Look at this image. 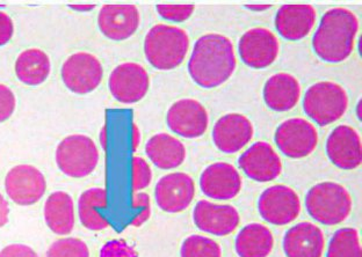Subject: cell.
<instances>
[{
	"label": "cell",
	"mask_w": 362,
	"mask_h": 257,
	"mask_svg": "<svg viewBox=\"0 0 362 257\" xmlns=\"http://www.w3.org/2000/svg\"><path fill=\"white\" fill-rule=\"evenodd\" d=\"M237 68L233 42L221 34H206L195 42L188 73L202 88H215L229 80Z\"/></svg>",
	"instance_id": "6da1fadb"
},
{
	"label": "cell",
	"mask_w": 362,
	"mask_h": 257,
	"mask_svg": "<svg viewBox=\"0 0 362 257\" xmlns=\"http://www.w3.org/2000/svg\"><path fill=\"white\" fill-rule=\"evenodd\" d=\"M360 23L356 13L345 7H336L322 16L313 37L316 55L327 63L338 64L352 55Z\"/></svg>",
	"instance_id": "7a4b0ae2"
},
{
	"label": "cell",
	"mask_w": 362,
	"mask_h": 257,
	"mask_svg": "<svg viewBox=\"0 0 362 257\" xmlns=\"http://www.w3.org/2000/svg\"><path fill=\"white\" fill-rule=\"evenodd\" d=\"M189 50V36L179 27L158 23L144 39L146 61L157 70L170 71L184 63Z\"/></svg>",
	"instance_id": "3957f363"
},
{
	"label": "cell",
	"mask_w": 362,
	"mask_h": 257,
	"mask_svg": "<svg viewBox=\"0 0 362 257\" xmlns=\"http://www.w3.org/2000/svg\"><path fill=\"white\" fill-rule=\"evenodd\" d=\"M305 208L316 222L325 226L339 225L352 213V196L341 184L320 182L308 191Z\"/></svg>",
	"instance_id": "277c9868"
},
{
	"label": "cell",
	"mask_w": 362,
	"mask_h": 257,
	"mask_svg": "<svg viewBox=\"0 0 362 257\" xmlns=\"http://www.w3.org/2000/svg\"><path fill=\"white\" fill-rule=\"evenodd\" d=\"M349 95L341 85L320 81L309 87L304 95L303 109L320 126L339 121L349 109Z\"/></svg>",
	"instance_id": "5b68a950"
},
{
	"label": "cell",
	"mask_w": 362,
	"mask_h": 257,
	"mask_svg": "<svg viewBox=\"0 0 362 257\" xmlns=\"http://www.w3.org/2000/svg\"><path fill=\"white\" fill-rule=\"evenodd\" d=\"M55 159L62 173L81 179L95 171L100 155L93 139L85 135H72L59 143Z\"/></svg>",
	"instance_id": "8992f818"
},
{
	"label": "cell",
	"mask_w": 362,
	"mask_h": 257,
	"mask_svg": "<svg viewBox=\"0 0 362 257\" xmlns=\"http://www.w3.org/2000/svg\"><path fill=\"white\" fill-rule=\"evenodd\" d=\"M258 211L260 217L272 225H288L301 213V200L291 186L276 184L264 190L260 195Z\"/></svg>",
	"instance_id": "52a82bcc"
},
{
	"label": "cell",
	"mask_w": 362,
	"mask_h": 257,
	"mask_svg": "<svg viewBox=\"0 0 362 257\" xmlns=\"http://www.w3.org/2000/svg\"><path fill=\"white\" fill-rule=\"evenodd\" d=\"M274 141L282 155L291 159H302L314 153L318 145V132L313 123L295 117L278 126Z\"/></svg>",
	"instance_id": "ba28073f"
},
{
	"label": "cell",
	"mask_w": 362,
	"mask_h": 257,
	"mask_svg": "<svg viewBox=\"0 0 362 257\" xmlns=\"http://www.w3.org/2000/svg\"><path fill=\"white\" fill-rule=\"evenodd\" d=\"M62 79L72 93L85 95L97 90L104 77V68L95 56L76 52L62 65Z\"/></svg>",
	"instance_id": "9c48e42d"
},
{
	"label": "cell",
	"mask_w": 362,
	"mask_h": 257,
	"mask_svg": "<svg viewBox=\"0 0 362 257\" xmlns=\"http://www.w3.org/2000/svg\"><path fill=\"white\" fill-rule=\"evenodd\" d=\"M5 190L16 205H34L45 196L47 181L42 172L32 165H18L6 174Z\"/></svg>",
	"instance_id": "30bf717a"
},
{
	"label": "cell",
	"mask_w": 362,
	"mask_h": 257,
	"mask_svg": "<svg viewBox=\"0 0 362 257\" xmlns=\"http://www.w3.org/2000/svg\"><path fill=\"white\" fill-rule=\"evenodd\" d=\"M240 59L249 68L262 70L271 66L280 52V42L269 29L257 27L242 35L238 42Z\"/></svg>",
	"instance_id": "8fae6325"
},
{
	"label": "cell",
	"mask_w": 362,
	"mask_h": 257,
	"mask_svg": "<svg viewBox=\"0 0 362 257\" xmlns=\"http://www.w3.org/2000/svg\"><path fill=\"white\" fill-rule=\"evenodd\" d=\"M108 87L115 100L124 104H133L143 100L148 93L149 74L142 65L123 63L110 73Z\"/></svg>",
	"instance_id": "7c38bea8"
},
{
	"label": "cell",
	"mask_w": 362,
	"mask_h": 257,
	"mask_svg": "<svg viewBox=\"0 0 362 257\" xmlns=\"http://www.w3.org/2000/svg\"><path fill=\"white\" fill-rule=\"evenodd\" d=\"M166 123L175 135L187 139L199 138L207 132L209 115L204 104L199 101L181 99L170 107Z\"/></svg>",
	"instance_id": "4fadbf2b"
},
{
	"label": "cell",
	"mask_w": 362,
	"mask_h": 257,
	"mask_svg": "<svg viewBox=\"0 0 362 257\" xmlns=\"http://www.w3.org/2000/svg\"><path fill=\"white\" fill-rule=\"evenodd\" d=\"M195 193L194 180L188 174L170 173L156 184V203L164 213H182L191 205Z\"/></svg>",
	"instance_id": "5bb4252c"
},
{
	"label": "cell",
	"mask_w": 362,
	"mask_h": 257,
	"mask_svg": "<svg viewBox=\"0 0 362 257\" xmlns=\"http://www.w3.org/2000/svg\"><path fill=\"white\" fill-rule=\"evenodd\" d=\"M238 165L246 177L260 184L276 180L282 173L281 157L274 148L266 142L251 145L238 157Z\"/></svg>",
	"instance_id": "9a60e30c"
},
{
	"label": "cell",
	"mask_w": 362,
	"mask_h": 257,
	"mask_svg": "<svg viewBox=\"0 0 362 257\" xmlns=\"http://www.w3.org/2000/svg\"><path fill=\"white\" fill-rule=\"evenodd\" d=\"M325 150L331 162L340 169L353 171L361 166V137L353 126L343 124L333 128Z\"/></svg>",
	"instance_id": "2e32d148"
},
{
	"label": "cell",
	"mask_w": 362,
	"mask_h": 257,
	"mask_svg": "<svg viewBox=\"0 0 362 257\" xmlns=\"http://www.w3.org/2000/svg\"><path fill=\"white\" fill-rule=\"evenodd\" d=\"M193 220L197 229L204 233L226 237L238 229L240 215L235 206L202 200L195 205Z\"/></svg>",
	"instance_id": "e0dca14e"
},
{
	"label": "cell",
	"mask_w": 362,
	"mask_h": 257,
	"mask_svg": "<svg viewBox=\"0 0 362 257\" xmlns=\"http://www.w3.org/2000/svg\"><path fill=\"white\" fill-rule=\"evenodd\" d=\"M255 128L246 116L230 113L218 119L213 128V142L217 150L233 155L245 148L253 138Z\"/></svg>",
	"instance_id": "ac0fdd59"
},
{
	"label": "cell",
	"mask_w": 362,
	"mask_h": 257,
	"mask_svg": "<svg viewBox=\"0 0 362 257\" xmlns=\"http://www.w3.org/2000/svg\"><path fill=\"white\" fill-rule=\"evenodd\" d=\"M200 188L206 196L213 200H233L242 191V177L229 162H215L201 174Z\"/></svg>",
	"instance_id": "d6986e66"
},
{
	"label": "cell",
	"mask_w": 362,
	"mask_h": 257,
	"mask_svg": "<svg viewBox=\"0 0 362 257\" xmlns=\"http://www.w3.org/2000/svg\"><path fill=\"white\" fill-rule=\"evenodd\" d=\"M141 14L134 5H105L98 16V26L107 39L124 41L137 32Z\"/></svg>",
	"instance_id": "ffe728a7"
},
{
	"label": "cell",
	"mask_w": 362,
	"mask_h": 257,
	"mask_svg": "<svg viewBox=\"0 0 362 257\" xmlns=\"http://www.w3.org/2000/svg\"><path fill=\"white\" fill-rule=\"evenodd\" d=\"M282 244L287 257H323L325 237L318 226L303 222L286 232Z\"/></svg>",
	"instance_id": "44dd1931"
},
{
	"label": "cell",
	"mask_w": 362,
	"mask_h": 257,
	"mask_svg": "<svg viewBox=\"0 0 362 257\" xmlns=\"http://www.w3.org/2000/svg\"><path fill=\"white\" fill-rule=\"evenodd\" d=\"M317 21V12L311 5H284L275 16L279 34L288 41H300L310 34Z\"/></svg>",
	"instance_id": "7402d4cb"
},
{
	"label": "cell",
	"mask_w": 362,
	"mask_h": 257,
	"mask_svg": "<svg viewBox=\"0 0 362 257\" xmlns=\"http://www.w3.org/2000/svg\"><path fill=\"white\" fill-rule=\"evenodd\" d=\"M300 81L289 73H276L266 81L264 101L269 109L285 113L293 109L301 97Z\"/></svg>",
	"instance_id": "603a6c76"
},
{
	"label": "cell",
	"mask_w": 362,
	"mask_h": 257,
	"mask_svg": "<svg viewBox=\"0 0 362 257\" xmlns=\"http://www.w3.org/2000/svg\"><path fill=\"white\" fill-rule=\"evenodd\" d=\"M146 153L156 167L168 171L184 164L187 152L185 145L168 133H157L146 142Z\"/></svg>",
	"instance_id": "cb8c5ba5"
},
{
	"label": "cell",
	"mask_w": 362,
	"mask_h": 257,
	"mask_svg": "<svg viewBox=\"0 0 362 257\" xmlns=\"http://www.w3.org/2000/svg\"><path fill=\"white\" fill-rule=\"evenodd\" d=\"M45 224L57 235H69L75 229V204L65 191H55L45 203Z\"/></svg>",
	"instance_id": "d4e9b609"
},
{
	"label": "cell",
	"mask_w": 362,
	"mask_h": 257,
	"mask_svg": "<svg viewBox=\"0 0 362 257\" xmlns=\"http://www.w3.org/2000/svg\"><path fill=\"white\" fill-rule=\"evenodd\" d=\"M235 248L240 257H269L274 248V237L267 226L252 222L240 229Z\"/></svg>",
	"instance_id": "484cf974"
},
{
	"label": "cell",
	"mask_w": 362,
	"mask_h": 257,
	"mask_svg": "<svg viewBox=\"0 0 362 257\" xmlns=\"http://www.w3.org/2000/svg\"><path fill=\"white\" fill-rule=\"evenodd\" d=\"M50 58L41 49H27L16 58V78L27 86L43 84L50 76Z\"/></svg>",
	"instance_id": "4316f807"
},
{
	"label": "cell",
	"mask_w": 362,
	"mask_h": 257,
	"mask_svg": "<svg viewBox=\"0 0 362 257\" xmlns=\"http://www.w3.org/2000/svg\"><path fill=\"white\" fill-rule=\"evenodd\" d=\"M107 206V191L104 188L85 190L78 200V215L81 225L90 231L100 232L110 227V222L98 213L97 209Z\"/></svg>",
	"instance_id": "83f0119b"
},
{
	"label": "cell",
	"mask_w": 362,
	"mask_h": 257,
	"mask_svg": "<svg viewBox=\"0 0 362 257\" xmlns=\"http://www.w3.org/2000/svg\"><path fill=\"white\" fill-rule=\"evenodd\" d=\"M327 257H362L359 231L353 227L338 229L329 242Z\"/></svg>",
	"instance_id": "f1b7e54d"
},
{
	"label": "cell",
	"mask_w": 362,
	"mask_h": 257,
	"mask_svg": "<svg viewBox=\"0 0 362 257\" xmlns=\"http://www.w3.org/2000/svg\"><path fill=\"white\" fill-rule=\"evenodd\" d=\"M181 257H222V248L213 239L204 235H189L180 248Z\"/></svg>",
	"instance_id": "f546056e"
},
{
	"label": "cell",
	"mask_w": 362,
	"mask_h": 257,
	"mask_svg": "<svg viewBox=\"0 0 362 257\" xmlns=\"http://www.w3.org/2000/svg\"><path fill=\"white\" fill-rule=\"evenodd\" d=\"M47 257H90V249L81 239H59L50 244Z\"/></svg>",
	"instance_id": "4dcf8cb0"
},
{
	"label": "cell",
	"mask_w": 362,
	"mask_h": 257,
	"mask_svg": "<svg viewBox=\"0 0 362 257\" xmlns=\"http://www.w3.org/2000/svg\"><path fill=\"white\" fill-rule=\"evenodd\" d=\"M132 169H133L134 193L148 188L152 181V169L149 162L144 157L135 155L132 159Z\"/></svg>",
	"instance_id": "1f68e13d"
},
{
	"label": "cell",
	"mask_w": 362,
	"mask_h": 257,
	"mask_svg": "<svg viewBox=\"0 0 362 257\" xmlns=\"http://www.w3.org/2000/svg\"><path fill=\"white\" fill-rule=\"evenodd\" d=\"M157 13L163 19L173 23H184L194 13V5H157Z\"/></svg>",
	"instance_id": "d6a6232c"
},
{
	"label": "cell",
	"mask_w": 362,
	"mask_h": 257,
	"mask_svg": "<svg viewBox=\"0 0 362 257\" xmlns=\"http://www.w3.org/2000/svg\"><path fill=\"white\" fill-rule=\"evenodd\" d=\"M99 257H139V253L126 240L119 239L106 242L100 249Z\"/></svg>",
	"instance_id": "836d02e7"
},
{
	"label": "cell",
	"mask_w": 362,
	"mask_h": 257,
	"mask_svg": "<svg viewBox=\"0 0 362 257\" xmlns=\"http://www.w3.org/2000/svg\"><path fill=\"white\" fill-rule=\"evenodd\" d=\"M16 99L13 90L6 85L0 84V123L5 122L13 115Z\"/></svg>",
	"instance_id": "e575fe53"
},
{
	"label": "cell",
	"mask_w": 362,
	"mask_h": 257,
	"mask_svg": "<svg viewBox=\"0 0 362 257\" xmlns=\"http://www.w3.org/2000/svg\"><path fill=\"white\" fill-rule=\"evenodd\" d=\"M0 257H39V255L27 244H13L4 248Z\"/></svg>",
	"instance_id": "d590c367"
},
{
	"label": "cell",
	"mask_w": 362,
	"mask_h": 257,
	"mask_svg": "<svg viewBox=\"0 0 362 257\" xmlns=\"http://www.w3.org/2000/svg\"><path fill=\"white\" fill-rule=\"evenodd\" d=\"M14 34L13 20L8 14L0 11V47L10 42Z\"/></svg>",
	"instance_id": "8d00e7d4"
},
{
	"label": "cell",
	"mask_w": 362,
	"mask_h": 257,
	"mask_svg": "<svg viewBox=\"0 0 362 257\" xmlns=\"http://www.w3.org/2000/svg\"><path fill=\"white\" fill-rule=\"evenodd\" d=\"M133 205L134 209H143V211L146 215L151 217V200L150 196L146 193H135L133 197Z\"/></svg>",
	"instance_id": "74e56055"
},
{
	"label": "cell",
	"mask_w": 362,
	"mask_h": 257,
	"mask_svg": "<svg viewBox=\"0 0 362 257\" xmlns=\"http://www.w3.org/2000/svg\"><path fill=\"white\" fill-rule=\"evenodd\" d=\"M10 219V205L6 198L0 193V229L7 225Z\"/></svg>",
	"instance_id": "f35d334b"
},
{
	"label": "cell",
	"mask_w": 362,
	"mask_h": 257,
	"mask_svg": "<svg viewBox=\"0 0 362 257\" xmlns=\"http://www.w3.org/2000/svg\"><path fill=\"white\" fill-rule=\"evenodd\" d=\"M141 144V131L136 123L133 124V151H136Z\"/></svg>",
	"instance_id": "ab89813d"
},
{
	"label": "cell",
	"mask_w": 362,
	"mask_h": 257,
	"mask_svg": "<svg viewBox=\"0 0 362 257\" xmlns=\"http://www.w3.org/2000/svg\"><path fill=\"white\" fill-rule=\"evenodd\" d=\"M72 10L79 11V12H88V11L94 10L95 5H69Z\"/></svg>",
	"instance_id": "60d3db41"
},
{
	"label": "cell",
	"mask_w": 362,
	"mask_h": 257,
	"mask_svg": "<svg viewBox=\"0 0 362 257\" xmlns=\"http://www.w3.org/2000/svg\"><path fill=\"white\" fill-rule=\"evenodd\" d=\"M246 7L251 11H265L269 10L271 5H246Z\"/></svg>",
	"instance_id": "b9f144b4"
},
{
	"label": "cell",
	"mask_w": 362,
	"mask_h": 257,
	"mask_svg": "<svg viewBox=\"0 0 362 257\" xmlns=\"http://www.w3.org/2000/svg\"><path fill=\"white\" fill-rule=\"evenodd\" d=\"M100 144L104 150H106V126H103L100 132Z\"/></svg>",
	"instance_id": "7bdbcfd3"
},
{
	"label": "cell",
	"mask_w": 362,
	"mask_h": 257,
	"mask_svg": "<svg viewBox=\"0 0 362 257\" xmlns=\"http://www.w3.org/2000/svg\"><path fill=\"white\" fill-rule=\"evenodd\" d=\"M356 115H358L359 121H361V100H359L358 106H356Z\"/></svg>",
	"instance_id": "ee69618b"
},
{
	"label": "cell",
	"mask_w": 362,
	"mask_h": 257,
	"mask_svg": "<svg viewBox=\"0 0 362 257\" xmlns=\"http://www.w3.org/2000/svg\"><path fill=\"white\" fill-rule=\"evenodd\" d=\"M0 7H5V5H0Z\"/></svg>",
	"instance_id": "f6af8a7d"
}]
</instances>
